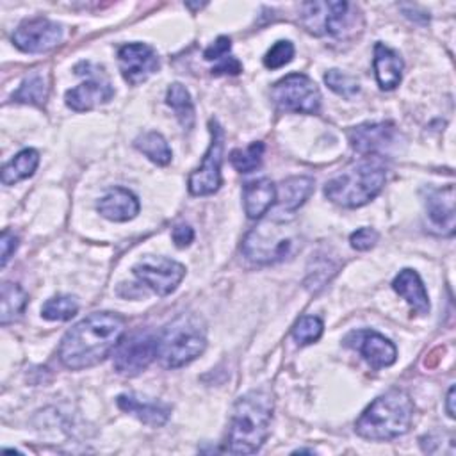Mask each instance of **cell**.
Segmentation results:
<instances>
[{
  "label": "cell",
  "mask_w": 456,
  "mask_h": 456,
  "mask_svg": "<svg viewBox=\"0 0 456 456\" xmlns=\"http://www.w3.org/2000/svg\"><path fill=\"white\" fill-rule=\"evenodd\" d=\"M62 39V27L46 18L25 20L12 34V43L27 53H41L55 48Z\"/></svg>",
  "instance_id": "obj_13"
},
{
  "label": "cell",
  "mask_w": 456,
  "mask_h": 456,
  "mask_svg": "<svg viewBox=\"0 0 456 456\" xmlns=\"http://www.w3.org/2000/svg\"><path fill=\"white\" fill-rule=\"evenodd\" d=\"M207 346V328L194 314H182L173 319L157 338V356L171 369L187 365L198 358Z\"/></svg>",
  "instance_id": "obj_4"
},
{
  "label": "cell",
  "mask_w": 456,
  "mask_h": 456,
  "mask_svg": "<svg viewBox=\"0 0 456 456\" xmlns=\"http://www.w3.org/2000/svg\"><path fill=\"white\" fill-rule=\"evenodd\" d=\"M385 185V169L378 162H360L358 166L331 178L324 187V196L346 208H356L374 200Z\"/></svg>",
  "instance_id": "obj_5"
},
{
  "label": "cell",
  "mask_w": 456,
  "mask_h": 456,
  "mask_svg": "<svg viewBox=\"0 0 456 456\" xmlns=\"http://www.w3.org/2000/svg\"><path fill=\"white\" fill-rule=\"evenodd\" d=\"M374 75H376V80L379 84L381 89L385 91H390L394 87L399 86L401 78H403V59L401 55L388 48L387 45L383 43H376L374 46Z\"/></svg>",
  "instance_id": "obj_20"
},
{
  "label": "cell",
  "mask_w": 456,
  "mask_h": 456,
  "mask_svg": "<svg viewBox=\"0 0 456 456\" xmlns=\"http://www.w3.org/2000/svg\"><path fill=\"white\" fill-rule=\"evenodd\" d=\"M344 342L346 346L356 349L372 369L388 367L397 358L395 346L387 337L372 330L351 331Z\"/></svg>",
  "instance_id": "obj_15"
},
{
  "label": "cell",
  "mask_w": 456,
  "mask_h": 456,
  "mask_svg": "<svg viewBox=\"0 0 456 456\" xmlns=\"http://www.w3.org/2000/svg\"><path fill=\"white\" fill-rule=\"evenodd\" d=\"M194 239V230L189 224H176L173 228V240L176 248H185L192 242Z\"/></svg>",
  "instance_id": "obj_38"
},
{
  "label": "cell",
  "mask_w": 456,
  "mask_h": 456,
  "mask_svg": "<svg viewBox=\"0 0 456 456\" xmlns=\"http://www.w3.org/2000/svg\"><path fill=\"white\" fill-rule=\"evenodd\" d=\"M39 164V153L32 148H25L20 153H16L7 164L2 167V183L12 185L23 178H28L34 175L36 167Z\"/></svg>",
  "instance_id": "obj_24"
},
{
  "label": "cell",
  "mask_w": 456,
  "mask_h": 456,
  "mask_svg": "<svg viewBox=\"0 0 456 456\" xmlns=\"http://www.w3.org/2000/svg\"><path fill=\"white\" fill-rule=\"evenodd\" d=\"M46 94H48V86H46L43 75L32 73L28 77H25V80L21 82L18 91L12 94V100L20 102V103L43 105L46 100Z\"/></svg>",
  "instance_id": "obj_28"
},
{
  "label": "cell",
  "mask_w": 456,
  "mask_h": 456,
  "mask_svg": "<svg viewBox=\"0 0 456 456\" xmlns=\"http://www.w3.org/2000/svg\"><path fill=\"white\" fill-rule=\"evenodd\" d=\"M118 62L123 78L132 86L148 80V77L159 69L157 52L144 43H128L121 46L118 52Z\"/></svg>",
  "instance_id": "obj_14"
},
{
  "label": "cell",
  "mask_w": 456,
  "mask_h": 456,
  "mask_svg": "<svg viewBox=\"0 0 456 456\" xmlns=\"http://www.w3.org/2000/svg\"><path fill=\"white\" fill-rule=\"evenodd\" d=\"M132 273L137 276V280L151 289L159 296L171 294L178 283L185 276V267L171 258L166 256H142L134 267Z\"/></svg>",
  "instance_id": "obj_12"
},
{
  "label": "cell",
  "mask_w": 456,
  "mask_h": 456,
  "mask_svg": "<svg viewBox=\"0 0 456 456\" xmlns=\"http://www.w3.org/2000/svg\"><path fill=\"white\" fill-rule=\"evenodd\" d=\"M392 289L406 299V303L417 312V314H428L429 312V297L426 292V287L413 269H403L392 281Z\"/></svg>",
  "instance_id": "obj_22"
},
{
  "label": "cell",
  "mask_w": 456,
  "mask_h": 456,
  "mask_svg": "<svg viewBox=\"0 0 456 456\" xmlns=\"http://www.w3.org/2000/svg\"><path fill=\"white\" fill-rule=\"evenodd\" d=\"M273 410L274 401L267 390L260 388L244 394L235 403L230 417L226 451L232 454L256 452L269 435Z\"/></svg>",
  "instance_id": "obj_2"
},
{
  "label": "cell",
  "mask_w": 456,
  "mask_h": 456,
  "mask_svg": "<svg viewBox=\"0 0 456 456\" xmlns=\"http://www.w3.org/2000/svg\"><path fill=\"white\" fill-rule=\"evenodd\" d=\"M0 246H2V265L5 267L7 260L11 258V255L18 248V237L14 233H11L9 230H4L2 239H0Z\"/></svg>",
  "instance_id": "obj_37"
},
{
  "label": "cell",
  "mask_w": 456,
  "mask_h": 456,
  "mask_svg": "<svg viewBox=\"0 0 456 456\" xmlns=\"http://www.w3.org/2000/svg\"><path fill=\"white\" fill-rule=\"evenodd\" d=\"M264 142L255 141L244 150H233L230 153V162L239 173H251L262 164V155H264Z\"/></svg>",
  "instance_id": "obj_29"
},
{
  "label": "cell",
  "mask_w": 456,
  "mask_h": 456,
  "mask_svg": "<svg viewBox=\"0 0 456 456\" xmlns=\"http://www.w3.org/2000/svg\"><path fill=\"white\" fill-rule=\"evenodd\" d=\"M166 103L175 110L180 125L183 128H191L192 123H194V105H192V100H191V94L189 91L175 82L169 86L167 93H166Z\"/></svg>",
  "instance_id": "obj_26"
},
{
  "label": "cell",
  "mask_w": 456,
  "mask_h": 456,
  "mask_svg": "<svg viewBox=\"0 0 456 456\" xmlns=\"http://www.w3.org/2000/svg\"><path fill=\"white\" fill-rule=\"evenodd\" d=\"M294 57V45L287 39H281V41H276L265 53L264 57V64L265 68L269 69H278L285 64H289Z\"/></svg>",
  "instance_id": "obj_33"
},
{
  "label": "cell",
  "mask_w": 456,
  "mask_h": 456,
  "mask_svg": "<svg viewBox=\"0 0 456 456\" xmlns=\"http://www.w3.org/2000/svg\"><path fill=\"white\" fill-rule=\"evenodd\" d=\"M296 237L297 232L290 221H265L244 237L240 251L255 264H274L290 255Z\"/></svg>",
  "instance_id": "obj_6"
},
{
  "label": "cell",
  "mask_w": 456,
  "mask_h": 456,
  "mask_svg": "<svg viewBox=\"0 0 456 456\" xmlns=\"http://www.w3.org/2000/svg\"><path fill=\"white\" fill-rule=\"evenodd\" d=\"M322 321L315 315H303L292 328V337L299 346L314 344L322 335Z\"/></svg>",
  "instance_id": "obj_31"
},
{
  "label": "cell",
  "mask_w": 456,
  "mask_h": 456,
  "mask_svg": "<svg viewBox=\"0 0 456 456\" xmlns=\"http://www.w3.org/2000/svg\"><path fill=\"white\" fill-rule=\"evenodd\" d=\"M349 242L354 249L367 251V249L374 248V244L378 242V232L372 228H358L356 232L351 233Z\"/></svg>",
  "instance_id": "obj_34"
},
{
  "label": "cell",
  "mask_w": 456,
  "mask_h": 456,
  "mask_svg": "<svg viewBox=\"0 0 456 456\" xmlns=\"http://www.w3.org/2000/svg\"><path fill=\"white\" fill-rule=\"evenodd\" d=\"M395 137L397 130L392 123H363L349 132L351 146L362 155L385 153Z\"/></svg>",
  "instance_id": "obj_16"
},
{
  "label": "cell",
  "mask_w": 456,
  "mask_h": 456,
  "mask_svg": "<svg viewBox=\"0 0 456 456\" xmlns=\"http://www.w3.org/2000/svg\"><path fill=\"white\" fill-rule=\"evenodd\" d=\"M27 301H28V296L20 285L5 281L2 285V312H0L2 326L14 322L23 314Z\"/></svg>",
  "instance_id": "obj_25"
},
{
  "label": "cell",
  "mask_w": 456,
  "mask_h": 456,
  "mask_svg": "<svg viewBox=\"0 0 456 456\" xmlns=\"http://www.w3.org/2000/svg\"><path fill=\"white\" fill-rule=\"evenodd\" d=\"M77 312H78V303L73 296L50 297L41 308V315L48 321H68Z\"/></svg>",
  "instance_id": "obj_30"
},
{
  "label": "cell",
  "mask_w": 456,
  "mask_h": 456,
  "mask_svg": "<svg viewBox=\"0 0 456 456\" xmlns=\"http://www.w3.org/2000/svg\"><path fill=\"white\" fill-rule=\"evenodd\" d=\"M212 141L203 157L201 166L189 176V192L194 196H207L219 189L221 185V162H223V146L224 132L216 119L208 121Z\"/></svg>",
  "instance_id": "obj_11"
},
{
  "label": "cell",
  "mask_w": 456,
  "mask_h": 456,
  "mask_svg": "<svg viewBox=\"0 0 456 456\" xmlns=\"http://www.w3.org/2000/svg\"><path fill=\"white\" fill-rule=\"evenodd\" d=\"M273 102L280 110L317 114L321 109V91L305 73H290L278 80L271 91Z\"/></svg>",
  "instance_id": "obj_7"
},
{
  "label": "cell",
  "mask_w": 456,
  "mask_h": 456,
  "mask_svg": "<svg viewBox=\"0 0 456 456\" xmlns=\"http://www.w3.org/2000/svg\"><path fill=\"white\" fill-rule=\"evenodd\" d=\"M324 82L328 84V87L344 96V98H351L354 96L358 91H360V86H358V80L347 73H342L338 69H330L326 75H324Z\"/></svg>",
  "instance_id": "obj_32"
},
{
  "label": "cell",
  "mask_w": 456,
  "mask_h": 456,
  "mask_svg": "<svg viewBox=\"0 0 456 456\" xmlns=\"http://www.w3.org/2000/svg\"><path fill=\"white\" fill-rule=\"evenodd\" d=\"M125 324L126 319L114 312H94L87 315L62 337L59 360L73 370L103 362L121 340Z\"/></svg>",
  "instance_id": "obj_1"
},
{
  "label": "cell",
  "mask_w": 456,
  "mask_h": 456,
  "mask_svg": "<svg viewBox=\"0 0 456 456\" xmlns=\"http://www.w3.org/2000/svg\"><path fill=\"white\" fill-rule=\"evenodd\" d=\"M240 71H242V64L232 55L217 61V66L212 68L214 75H237Z\"/></svg>",
  "instance_id": "obj_36"
},
{
  "label": "cell",
  "mask_w": 456,
  "mask_h": 456,
  "mask_svg": "<svg viewBox=\"0 0 456 456\" xmlns=\"http://www.w3.org/2000/svg\"><path fill=\"white\" fill-rule=\"evenodd\" d=\"M157 338L151 331H132L114 347L112 363L123 376H137L157 358Z\"/></svg>",
  "instance_id": "obj_9"
},
{
  "label": "cell",
  "mask_w": 456,
  "mask_h": 456,
  "mask_svg": "<svg viewBox=\"0 0 456 456\" xmlns=\"http://www.w3.org/2000/svg\"><path fill=\"white\" fill-rule=\"evenodd\" d=\"M230 48H232L230 37H226V36H219V37L214 41V45H210V46L205 50L203 57H205L207 61H221V59L228 57Z\"/></svg>",
  "instance_id": "obj_35"
},
{
  "label": "cell",
  "mask_w": 456,
  "mask_h": 456,
  "mask_svg": "<svg viewBox=\"0 0 456 456\" xmlns=\"http://www.w3.org/2000/svg\"><path fill=\"white\" fill-rule=\"evenodd\" d=\"M96 208L105 219L125 223L139 214V200L128 189L114 187L98 201Z\"/></svg>",
  "instance_id": "obj_19"
},
{
  "label": "cell",
  "mask_w": 456,
  "mask_h": 456,
  "mask_svg": "<svg viewBox=\"0 0 456 456\" xmlns=\"http://www.w3.org/2000/svg\"><path fill=\"white\" fill-rule=\"evenodd\" d=\"M315 182L310 176H290L276 187V201L281 210L294 212L314 192Z\"/></svg>",
  "instance_id": "obj_23"
},
{
  "label": "cell",
  "mask_w": 456,
  "mask_h": 456,
  "mask_svg": "<svg viewBox=\"0 0 456 456\" xmlns=\"http://www.w3.org/2000/svg\"><path fill=\"white\" fill-rule=\"evenodd\" d=\"M77 75L87 77L82 84L66 91V105L75 112L91 110L114 96V89L110 86L109 77L100 66L91 62H80L75 66Z\"/></svg>",
  "instance_id": "obj_8"
},
{
  "label": "cell",
  "mask_w": 456,
  "mask_h": 456,
  "mask_svg": "<svg viewBox=\"0 0 456 456\" xmlns=\"http://www.w3.org/2000/svg\"><path fill=\"white\" fill-rule=\"evenodd\" d=\"M347 2H306L301 5V25L315 36H340L351 23Z\"/></svg>",
  "instance_id": "obj_10"
},
{
  "label": "cell",
  "mask_w": 456,
  "mask_h": 456,
  "mask_svg": "<svg viewBox=\"0 0 456 456\" xmlns=\"http://www.w3.org/2000/svg\"><path fill=\"white\" fill-rule=\"evenodd\" d=\"M429 223L445 235L454 232V187L429 189L424 200Z\"/></svg>",
  "instance_id": "obj_18"
},
{
  "label": "cell",
  "mask_w": 456,
  "mask_h": 456,
  "mask_svg": "<svg viewBox=\"0 0 456 456\" xmlns=\"http://www.w3.org/2000/svg\"><path fill=\"white\" fill-rule=\"evenodd\" d=\"M445 410H447V415L452 419V417H454V387H451L449 392H447V397H445Z\"/></svg>",
  "instance_id": "obj_39"
},
{
  "label": "cell",
  "mask_w": 456,
  "mask_h": 456,
  "mask_svg": "<svg viewBox=\"0 0 456 456\" xmlns=\"http://www.w3.org/2000/svg\"><path fill=\"white\" fill-rule=\"evenodd\" d=\"M244 212L249 219L262 217L276 201V185L269 178L248 182L242 189Z\"/></svg>",
  "instance_id": "obj_21"
},
{
  "label": "cell",
  "mask_w": 456,
  "mask_h": 456,
  "mask_svg": "<svg viewBox=\"0 0 456 456\" xmlns=\"http://www.w3.org/2000/svg\"><path fill=\"white\" fill-rule=\"evenodd\" d=\"M413 403L404 390L392 388L376 397L358 417L354 431L365 440H392L410 429Z\"/></svg>",
  "instance_id": "obj_3"
},
{
  "label": "cell",
  "mask_w": 456,
  "mask_h": 456,
  "mask_svg": "<svg viewBox=\"0 0 456 456\" xmlns=\"http://www.w3.org/2000/svg\"><path fill=\"white\" fill-rule=\"evenodd\" d=\"M119 410L128 411L132 415H135L141 422L159 428L164 426L171 415V406L157 401V399H150V397H141L137 394H121L116 399Z\"/></svg>",
  "instance_id": "obj_17"
},
{
  "label": "cell",
  "mask_w": 456,
  "mask_h": 456,
  "mask_svg": "<svg viewBox=\"0 0 456 456\" xmlns=\"http://www.w3.org/2000/svg\"><path fill=\"white\" fill-rule=\"evenodd\" d=\"M134 146L146 155L151 162L159 166H166L171 162V148L167 146L166 139L159 132H144L135 141Z\"/></svg>",
  "instance_id": "obj_27"
}]
</instances>
